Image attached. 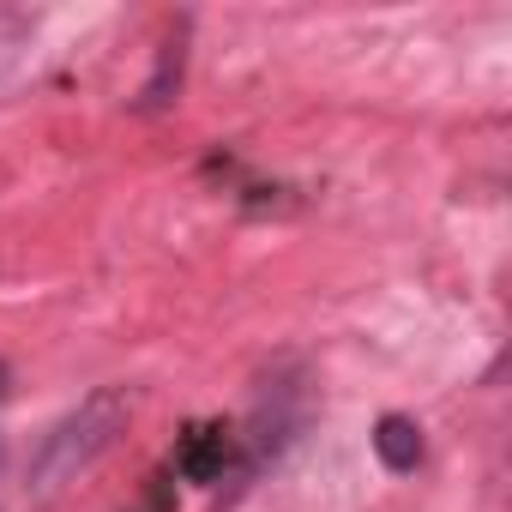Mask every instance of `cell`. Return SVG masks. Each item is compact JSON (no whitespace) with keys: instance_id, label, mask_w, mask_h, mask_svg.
Masks as SVG:
<instances>
[{"instance_id":"obj_5","label":"cell","mask_w":512,"mask_h":512,"mask_svg":"<svg viewBox=\"0 0 512 512\" xmlns=\"http://www.w3.org/2000/svg\"><path fill=\"white\" fill-rule=\"evenodd\" d=\"M0 398H7V368H0Z\"/></svg>"},{"instance_id":"obj_4","label":"cell","mask_w":512,"mask_h":512,"mask_svg":"<svg viewBox=\"0 0 512 512\" xmlns=\"http://www.w3.org/2000/svg\"><path fill=\"white\" fill-rule=\"evenodd\" d=\"M169 85L181 91V43H169L163 55H157V79L145 85V97H139V109H169L175 97H169Z\"/></svg>"},{"instance_id":"obj_3","label":"cell","mask_w":512,"mask_h":512,"mask_svg":"<svg viewBox=\"0 0 512 512\" xmlns=\"http://www.w3.org/2000/svg\"><path fill=\"white\" fill-rule=\"evenodd\" d=\"M374 452H380V464L392 470V476H410L416 464H422V452H428V440H422V428H416V416H380L374 422Z\"/></svg>"},{"instance_id":"obj_1","label":"cell","mask_w":512,"mask_h":512,"mask_svg":"<svg viewBox=\"0 0 512 512\" xmlns=\"http://www.w3.org/2000/svg\"><path fill=\"white\" fill-rule=\"evenodd\" d=\"M127 416H133V398L121 386H97L91 398H79V410H67L31 458V482H25L31 500H55L61 488H73L127 434Z\"/></svg>"},{"instance_id":"obj_2","label":"cell","mask_w":512,"mask_h":512,"mask_svg":"<svg viewBox=\"0 0 512 512\" xmlns=\"http://www.w3.org/2000/svg\"><path fill=\"white\" fill-rule=\"evenodd\" d=\"M223 470H241V434L211 422V428H193L175 452V476L187 482H223Z\"/></svg>"}]
</instances>
